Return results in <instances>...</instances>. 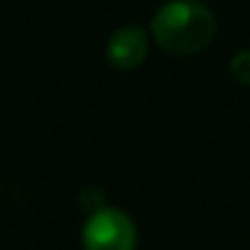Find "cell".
Masks as SVG:
<instances>
[{
    "mask_svg": "<svg viewBox=\"0 0 250 250\" xmlns=\"http://www.w3.org/2000/svg\"><path fill=\"white\" fill-rule=\"evenodd\" d=\"M150 54V35L138 25H123L118 27L105 44V59L118 71H133L138 69Z\"/></svg>",
    "mask_w": 250,
    "mask_h": 250,
    "instance_id": "cell-3",
    "label": "cell"
},
{
    "mask_svg": "<svg viewBox=\"0 0 250 250\" xmlns=\"http://www.w3.org/2000/svg\"><path fill=\"white\" fill-rule=\"evenodd\" d=\"M152 40L174 57H194L216 37V15L201 0H167L152 15Z\"/></svg>",
    "mask_w": 250,
    "mask_h": 250,
    "instance_id": "cell-1",
    "label": "cell"
},
{
    "mask_svg": "<svg viewBox=\"0 0 250 250\" xmlns=\"http://www.w3.org/2000/svg\"><path fill=\"white\" fill-rule=\"evenodd\" d=\"M83 250H135V221L115 206H101L88 213L81 230Z\"/></svg>",
    "mask_w": 250,
    "mask_h": 250,
    "instance_id": "cell-2",
    "label": "cell"
},
{
    "mask_svg": "<svg viewBox=\"0 0 250 250\" xmlns=\"http://www.w3.org/2000/svg\"><path fill=\"white\" fill-rule=\"evenodd\" d=\"M230 76L238 81V83H243V86H250V49H240V52H235L233 54V59H230Z\"/></svg>",
    "mask_w": 250,
    "mask_h": 250,
    "instance_id": "cell-4",
    "label": "cell"
}]
</instances>
